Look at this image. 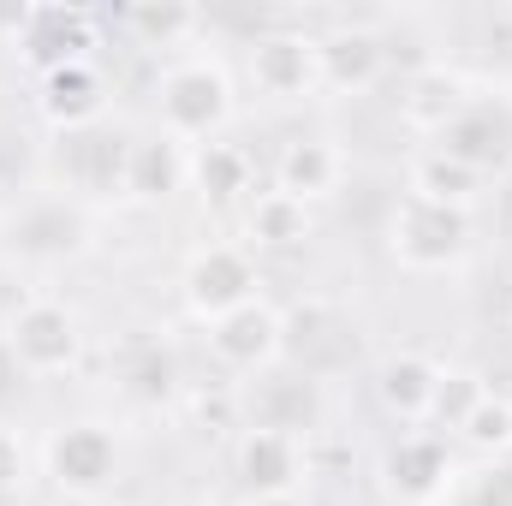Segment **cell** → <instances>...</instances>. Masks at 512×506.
<instances>
[{
	"instance_id": "6da1fadb",
	"label": "cell",
	"mask_w": 512,
	"mask_h": 506,
	"mask_svg": "<svg viewBox=\"0 0 512 506\" xmlns=\"http://www.w3.org/2000/svg\"><path fill=\"white\" fill-rule=\"evenodd\" d=\"M233 108H239L233 72L215 54H179L155 78V120H161V131L173 143H185V149L221 137L227 120H233Z\"/></svg>"
},
{
	"instance_id": "9c48e42d",
	"label": "cell",
	"mask_w": 512,
	"mask_h": 506,
	"mask_svg": "<svg viewBox=\"0 0 512 506\" xmlns=\"http://www.w3.org/2000/svg\"><path fill=\"white\" fill-rule=\"evenodd\" d=\"M453 483V459H447V441L441 435H399L393 447L382 453V489L399 506H435Z\"/></svg>"
},
{
	"instance_id": "5bb4252c",
	"label": "cell",
	"mask_w": 512,
	"mask_h": 506,
	"mask_svg": "<svg viewBox=\"0 0 512 506\" xmlns=\"http://www.w3.org/2000/svg\"><path fill=\"white\" fill-rule=\"evenodd\" d=\"M340 179H346V155H340L334 137H292V143H280V155H274V191H286V197H298V203L334 197Z\"/></svg>"
},
{
	"instance_id": "d6986e66",
	"label": "cell",
	"mask_w": 512,
	"mask_h": 506,
	"mask_svg": "<svg viewBox=\"0 0 512 506\" xmlns=\"http://www.w3.org/2000/svg\"><path fill=\"white\" fill-rule=\"evenodd\" d=\"M405 197H423V203H441V209H477V197H483V173H471L465 161H453V155H441L435 143L411 161V173H405Z\"/></svg>"
},
{
	"instance_id": "603a6c76",
	"label": "cell",
	"mask_w": 512,
	"mask_h": 506,
	"mask_svg": "<svg viewBox=\"0 0 512 506\" xmlns=\"http://www.w3.org/2000/svg\"><path fill=\"white\" fill-rule=\"evenodd\" d=\"M126 24L143 36V42H149V48H179V42H185L203 18H197L191 6H137Z\"/></svg>"
},
{
	"instance_id": "9a60e30c",
	"label": "cell",
	"mask_w": 512,
	"mask_h": 506,
	"mask_svg": "<svg viewBox=\"0 0 512 506\" xmlns=\"http://www.w3.org/2000/svg\"><path fill=\"white\" fill-rule=\"evenodd\" d=\"M471 102H477V96L465 90V78H459V72H447V66H423V72H411V78H405L399 120H405L411 131H423V137H441V131L453 126Z\"/></svg>"
},
{
	"instance_id": "2e32d148",
	"label": "cell",
	"mask_w": 512,
	"mask_h": 506,
	"mask_svg": "<svg viewBox=\"0 0 512 506\" xmlns=\"http://www.w3.org/2000/svg\"><path fill=\"white\" fill-rule=\"evenodd\" d=\"M435 149H441V155H453V161H465L471 173H483V179H489V173L512 155V120H507V114H495L489 102H471L453 126L435 137Z\"/></svg>"
},
{
	"instance_id": "4fadbf2b",
	"label": "cell",
	"mask_w": 512,
	"mask_h": 506,
	"mask_svg": "<svg viewBox=\"0 0 512 506\" xmlns=\"http://www.w3.org/2000/svg\"><path fill=\"white\" fill-rule=\"evenodd\" d=\"M441 364L423 358V352H387L376 364V405H382L393 423L417 429V423H435V393H441Z\"/></svg>"
},
{
	"instance_id": "e0dca14e",
	"label": "cell",
	"mask_w": 512,
	"mask_h": 506,
	"mask_svg": "<svg viewBox=\"0 0 512 506\" xmlns=\"http://www.w3.org/2000/svg\"><path fill=\"white\" fill-rule=\"evenodd\" d=\"M185 185H191L209 209H227V203H239V197L251 191V155H245L239 143L209 137V143L185 149Z\"/></svg>"
},
{
	"instance_id": "7c38bea8",
	"label": "cell",
	"mask_w": 512,
	"mask_h": 506,
	"mask_svg": "<svg viewBox=\"0 0 512 506\" xmlns=\"http://www.w3.org/2000/svg\"><path fill=\"white\" fill-rule=\"evenodd\" d=\"M251 84L268 102H304L316 84V36L304 30H268L251 42Z\"/></svg>"
},
{
	"instance_id": "277c9868",
	"label": "cell",
	"mask_w": 512,
	"mask_h": 506,
	"mask_svg": "<svg viewBox=\"0 0 512 506\" xmlns=\"http://www.w3.org/2000/svg\"><path fill=\"white\" fill-rule=\"evenodd\" d=\"M42 459H48V483H54L66 501H102V495L120 483V465H126L120 435H114L108 423H96V417L54 429Z\"/></svg>"
},
{
	"instance_id": "d4e9b609",
	"label": "cell",
	"mask_w": 512,
	"mask_h": 506,
	"mask_svg": "<svg viewBox=\"0 0 512 506\" xmlns=\"http://www.w3.org/2000/svg\"><path fill=\"white\" fill-rule=\"evenodd\" d=\"M24 477H30V447L12 423H0V501H12L24 489Z\"/></svg>"
},
{
	"instance_id": "3957f363",
	"label": "cell",
	"mask_w": 512,
	"mask_h": 506,
	"mask_svg": "<svg viewBox=\"0 0 512 506\" xmlns=\"http://www.w3.org/2000/svg\"><path fill=\"white\" fill-rule=\"evenodd\" d=\"M471 251V215L423 197H399L387 215V256L411 274H441Z\"/></svg>"
},
{
	"instance_id": "cb8c5ba5",
	"label": "cell",
	"mask_w": 512,
	"mask_h": 506,
	"mask_svg": "<svg viewBox=\"0 0 512 506\" xmlns=\"http://www.w3.org/2000/svg\"><path fill=\"white\" fill-rule=\"evenodd\" d=\"M126 393L137 399H167V393H179V370H173V358L167 352H143V358H131L126 364Z\"/></svg>"
},
{
	"instance_id": "ffe728a7",
	"label": "cell",
	"mask_w": 512,
	"mask_h": 506,
	"mask_svg": "<svg viewBox=\"0 0 512 506\" xmlns=\"http://www.w3.org/2000/svg\"><path fill=\"white\" fill-rule=\"evenodd\" d=\"M310 203H298V197H286V191H256L251 209H245V239H251L256 251H298L304 239H310Z\"/></svg>"
},
{
	"instance_id": "30bf717a",
	"label": "cell",
	"mask_w": 512,
	"mask_h": 506,
	"mask_svg": "<svg viewBox=\"0 0 512 506\" xmlns=\"http://www.w3.org/2000/svg\"><path fill=\"white\" fill-rule=\"evenodd\" d=\"M12 48L48 78V72H60V66L90 60V48H96V18H90L84 6H30V18H24V30H18Z\"/></svg>"
},
{
	"instance_id": "8992f818",
	"label": "cell",
	"mask_w": 512,
	"mask_h": 506,
	"mask_svg": "<svg viewBox=\"0 0 512 506\" xmlns=\"http://www.w3.org/2000/svg\"><path fill=\"white\" fill-rule=\"evenodd\" d=\"M203 340H209V358H215L227 376H268V370L280 364V352H286V316H280L268 298H256L245 310L209 322Z\"/></svg>"
},
{
	"instance_id": "83f0119b",
	"label": "cell",
	"mask_w": 512,
	"mask_h": 506,
	"mask_svg": "<svg viewBox=\"0 0 512 506\" xmlns=\"http://www.w3.org/2000/svg\"><path fill=\"white\" fill-rule=\"evenodd\" d=\"M507 334H512V304H507Z\"/></svg>"
},
{
	"instance_id": "484cf974",
	"label": "cell",
	"mask_w": 512,
	"mask_h": 506,
	"mask_svg": "<svg viewBox=\"0 0 512 506\" xmlns=\"http://www.w3.org/2000/svg\"><path fill=\"white\" fill-rule=\"evenodd\" d=\"M477 393H483V381H477V376H459V370H447V376H441V393H435V417L453 429V423L471 411V399H477Z\"/></svg>"
},
{
	"instance_id": "ac0fdd59",
	"label": "cell",
	"mask_w": 512,
	"mask_h": 506,
	"mask_svg": "<svg viewBox=\"0 0 512 506\" xmlns=\"http://www.w3.org/2000/svg\"><path fill=\"white\" fill-rule=\"evenodd\" d=\"M120 185H126L137 203H167L185 185V143H173L167 131L126 143V179Z\"/></svg>"
},
{
	"instance_id": "8fae6325",
	"label": "cell",
	"mask_w": 512,
	"mask_h": 506,
	"mask_svg": "<svg viewBox=\"0 0 512 506\" xmlns=\"http://www.w3.org/2000/svg\"><path fill=\"white\" fill-rule=\"evenodd\" d=\"M36 114L66 137H84L90 126H102L108 114V78L96 60H78V66H60L48 78H36Z\"/></svg>"
},
{
	"instance_id": "7a4b0ae2",
	"label": "cell",
	"mask_w": 512,
	"mask_h": 506,
	"mask_svg": "<svg viewBox=\"0 0 512 506\" xmlns=\"http://www.w3.org/2000/svg\"><path fill=\"white\" fill-rule=\"evenodd\" d=\"M0 346L12 358V370L36 381H54V376H72L78 358H84V322L72 304L36 292V298H18L0 322Z\"/></svg>"
},
{
	"instance_id": "4316f807",
	"label": "cell",
	"mask_w": 512,
	"mask_h": 506,
	"mask_svg": "<svg viewBox=\"0 0 512 506\" xmlns=\"http://www.w3.org/2000/svg\"><path fill=\"white\" fill-rule=\"evenodd\" d=\"M239 506H304V495H245Z\"/></svg>"
},
{
	"instance_id": "ba28073f",
	"label": "cell",
	"mask_w": 512,
	"mask_h": 506,
	"mask_svg": "<svg viewBox=\"0 0 512 506\" xmlns=\"http://www.w3.org/2000/svg\"><path fill=\"white\" fill-rule=\"evenodd\" d=\"M387 72V42L370 24H334L316 36V84L334 96H364Z\"/></svg>"
},
{
	"instance_id": "52a82bcc",
	"label": "cell",
	"mask_w": 512,
	"mask_h": 506,
	"mask_svg": "<svg viewBox=\"0 0 512 506\" xmlns=\"http://www.w3.org/2000/svg\"><path fill=\"white\" fill-rule=\"evenodd\" d=\"M233 477L245 495H298L310 477V453L286 429H256L245 423L233 441Z\"/></svg>"
},
{
	"instance_id": "5b68a950",
	"label": "cell",
	"mask_w": 512,
	"mask_h": 506,
	"mask_svg": "<svg viewBox=\"0 0 512 506\" xmlns=\"http://www.w3.org/2000/svg\"><path fill=\"white\" fill-rule=\"evenodd\" d=\"M179 298H185V310L209 328V322H221V316H233V310H245L262 298V268H256V256L245 245H203V251L185 256V274H179Z\"/></svg>"
},
{
	"instance_id": "7402d4cb",
	"label": "cell",
	"mask_w": 512,
	"mask_h": 506,
	"mask_svg": "<svg viewBox=\"0 0 512 506\" xmlns=\"http://www.w3.org/2000/svg\"><path fill=\"white\" fill-rule=\"evenodd\" d=\"M453 435L471 447V453H489V459H501V453H512V399L507 393H477L471 399V411L453 423Z\"/></svg>"
},
{
	"instance_id": "44dd1931",
	"label": "cell",
	"mask_w": 512,
	"mask_h": 506,
	"mask_svg": "<svg viewBox=\"0 0 512 506\" xmlns=\"http://www.w3.org/2000/svg\"><path fill=\"white\" fill-rule=\"evenodd\" d=\"M322 417V399L310 381H262L251 393V423L256 429H286V435H310Z\"/></svg>"
}]
</instances>
